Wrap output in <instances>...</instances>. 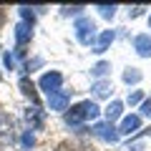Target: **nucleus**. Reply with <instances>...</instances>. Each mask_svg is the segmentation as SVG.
<instances>
[{
    "mask_svg": "<svg viewBox=\"0 0 151 151\" xmlns=\"http://www.w3.org/2000/svg\"><path fill=\"white\" fill-rule=\"evenodd\" d=\"M81 10H83V5H63V8H60L63 15H78Z\"/></svg>",
    "mask_w": 151,
    "mask_h": 151,
    "instance_id": "a211bd4d",
    "label": "nucleus"
},
{
    "mask_svg": "<svg viewBox=\"0 0 151 151\" xmlns=\"http://www.w3.org/2000/svg\"><path fill=\"white\" fill-rule=\"evenodd\" d=\"M20 15H23V23H28V25L33 28V23H35V15H33V10H30V8H25V5H23V8H20Z\"/></svg>",
    "mask_w": 151,
    "mask_h": 151,
    "instance_id": "dca6fc26",
    "label": "nucleus"
},
{
    "mask_svg": "<svg viewBox=\"0 0 151 151\" xmlns=\"http://www.w3.org/2000/svg\"><path fill=\"white\" fill-rule=\"evenodd\" d=\"M141 98H144V96H141V91H134V93H129V103H131V106L141 103Z\"/></svg>",
    "mask_w": 151,
    "mask_h": 151,
    "instance_id": "6ab92c4d",
    "label": "nucleus"
},
{
    "mask_svg": "<svg viewBox=\"0 0 151 151\" xmlns=\"http://www.w3.org/2000/svg\"><path fill=\"white\" fill-rule=\"evenodd\" d=\"M121 111H124V103H121V101H111V103H108V108H106V119H108V124H113V121L119 119Z\"/></svg>",
    "mask_w": 151,
    "mask_h": 151,
    "instance_id": "f8f14e48",
    "label": "nucleus"
},
{
    "mask_svg": "<svg viewBox=\"0 0 151 151\" xmlns=\"http://www.w3.org/2000/svg\"><path fill=\"white\" fill-rule=\"evenodd\" d=\"M25 119H28V124H30L33 129H40V126H43V111L38 106H33V108L25 111Z\"/></svg>",
    "mask_w": 151,
    "mask_h": 151,
    "instance_id": "9d476101",
    "label": "nucleus"
},
{
    "mask_svg": "<svg viewBox=\"0 0 151 151\" xmlns=\"http://www.w3.org/2000/svg\"><path fill=\"white\" fill-rule=\"evenodd\" d=\"M20 91L33 101V106H38V93H35V86H33L30 78H20Z\"/></svg>",
    "mask_w": 151,
    "mask_h": 151,
    "instance_id": "9b49d317",
    "label": "nucleus"
},
{
    "mask_svg": "<svg viewBox=\"0 0 151 151\" xmlns=\"http://www.w3.org/2000/svg\"><path fill=\"white\" fill-rule=\"evenodd\" d=\"M113 38H116V33H113V30H103L101 35H98L96 45H93V53H103V50L113 43Z\"/></svg>",
    "mask_w": 151,
    "mask_h": 151,
    "instance_id": "0eeeda50",
    "label": "nucleus"
},
{
    "mask_svg": "<svg viewBox=\"0 0 151 151\" xmlns=\"http://www.w3.org/2000/svg\"><path fill=\"white\" fill-rule=\"evenodd\" d=\"M40 63H43V60H40V58H35V60H30V63H28V70H30V68H38V65H40Z\"/></svg>",
    "mask_w": 151,
    "mask_h": 151,
    "instance_id": "b1692460",
    "label": "nucleus"
},
{
    "mask_svg": "<svg viewBox=\"0 0 151 151\" xmlns=\"http://www.w3.org/2000/svg\"><path fill=\"white\" fill-rule=\"evenodd\" d=\"M111 91H113V88H111V83H108V81H98L96 86H93V93H96L98 98H106V96H111Z\"/></svg>",
    "mask_w": 151,
    "mask_h": 151,
    "instance_id": "ddd939ff",
    "label": "nucleus"
},
{
    "mask_svg": "<svg viewBox=\"0 0 151 151\" xmlns=\"http://www.w3.org/2000/svg\"><path fill=\"white\" fill-rule=\"evenodd\" d=\"M108 70H111V65H108L106 60H101V63H96V65H93V70H91V73H93V76H106Z\"/></svg>",
    "mask_w": 151,
    "mask_h": 151,
    "instance_id": "f3484780",
    "label": "nucleus"
},
{
    "mask_svg": "<svg viewBox=\"0 0 151 151\" xmlns=\"http://www.w3.org/2000/svg\"><path fill=\"white\" fill-rule=\"evenodd\" d=\"M33 144H35L33 134H25V136H23V146H33Z\"/></svg>",
    "mask_w": 151,
    "mask_h": 151,
    "instance_id": "412c9836",
    "label": "nucleus"
},
{
    "mask_svg": "<svg viewBox=\"0 0 151 151\" xmlns=\"http://www.w3.org/2000/svg\"><path fill=\"white\" fill-rule=\"evenodd\" d=\"M96 10L101 13L103 18H108V20H111V18L116 15V5H96Z\"/></svg>",
    "mask_w": 151,
    "mask_h": 151,
    "instance_id": "2eb2a0df",
    "label": "nucleus"
},
{
    "mask_svg": "<svg viewBox=\"0 0 151 151\" xmlns=\"http://www.w3.org/2000/svg\"><path fill=\"white\" fill-rule=\"evenodd\" d=\"M48 103L53 111H68V103H70V93L68 91H58L53 96H48Z\"/></svg>",
    "mask_w": 151,
    "mask_h": 151,
    "instance_id": "39448f33",
    "label": "nucleus"
},
{
    "mask_svg": "<svg viewBox=\"0 0 151 151\" xmlns=\"http://www.w3.org/2000/svg\"><path fill=\"white\" fill-rule=\"evenodd\" d=\"M134 48L141 58H151V35H136L134 38Z\"/></svg>",
    "mask_w": 151,
    "mask_h": 151,
    "instance_id": "423d86ee",
    "label": "nucleus"
},
{
    "mask_svg": "<svg viewBox=\"0 0 151 151\" xmlns=\"http://www.w3.org/2000/svg\"><path fill=\"white\" fill-rule=\"evenodd\" d=\"M141 10H144V8H131L129 15H131V18H139V15H141Z\"/></svg>",
    "mask_w": 151,
    "mask_h": 151,
    "instance_id": "5701e85b",
    "label": "nucleus"
},
{
    "mask_svg": "<svg viewBox=\"0 0 151 151\" xmlns=\"http://www.w3.org/2000/svg\"><path fill=\"white\" fill-rule=\"evenodd\" d=\"M55 151H73V149H70L68 144H60V146H58V149H55Z\"/></svg>",
    "mask_w": 151,
    "mask_h": 151,
    "instance_id": "393cba45",
    "label": "nucleus"
},
{
    "mask_svg": "<svg viewBox=\"0 0 151 151\" xmlns=\"http://www.w3.org/2000/svg\"><path fill=\"white\" fill-rule=\"evenodd\" d=\"M93 35H96V25H93V20H91V18H78V20H76V38H78V43L91 45L93 43Z\"/></svg>",
    "mask_w": 151,
    "mask_h": 151,
    "instance_id": "f03ea898",
    "label": "nucleus"
},
{
    "mask_svg": "<svg viewBox=\"0 0 151 151\" xmlns=\"http://www.w3.org/2000/svg\"><path fill=\"white\" fill-rule=\"evenodd\" d=\"M124 81H126V83H139V81H141V73H139L136 68H129V70L124 73Z\"/></svg>",
    "mask_w": 151,
    "mask_h": 151,
    "instance_id": "4468645a",
    "label": "nucleus"
},
{
    "mask_svg": "<svg viewBox=\"0 0 151 151\" xmlns=\"http://www.w3.org/2000/svg\"><path fill=\"white\" fill-rule=\"evenodd\" d=\"M139 129H141V119L139 116H126V119L121 121V126H119L121 134H134V131H139Z\"/></svg>",
    "mask_w": 151,
    "mask_h": 151,
    "instance_id": "6e6552de",
    "label": "nucleus"
},
{
    "mask_svg": "<svg viewBox=\"0 0 151 151\" xmlns=\"http://www.w3.org/2000/svg\"><path fill=\"white\" fill-rule=\"evenodd\" d=\"M98 106L93 101H83V103H76L70 111H65V124L68 126H78L81 121L86 119H98Z\"/></svg>",
    "mask_w": 151,
    "mask_h": 151,
    "instance_id": "f257e3e1",
    "label": "nucleus"
},
{
    "mask_svg": "<svg viewBox=\"0 0 151 151\" xmlns=\"http://www.w3.org/2000/svg\"><path fill=\"white\" fill-rule=\"evenodd\" d=\"M3 60H5V65H8V68H13V63H15V58H13L10 53H5V55H3Z\"/></svg>",
    "mask_w": 151,
    "mask_h": 151,
    "instance_id": "4be33fe9",
    "label": "nucleus"
},
{
    "mask_svg": "<svg viewBox=\"0 0 151 151\" xmlns=\"http://www.w3.org/2000/svg\"><path fill=\"white\" fill-rule=\"evenodd\" d=\"M30 35H33V30H30L28 23H18L15 25V43L18 45H25L28 40H30Z\"/></svg>",
    "mask_w": 151,
    "mask_h": 151,
    "instance_id": "1a4fd4ad",
    "label": "nucleus"
},
{
    "mask_svg": "<svg viewBox=\"0 0 151 151\" xmlns=\"http://www.w3.org/2000/svg\"><path fill=\"white\" fill-rule=\"evenodd\" d=\"M149 25H151V15H149Z\"/></svg>",
    "mask_w": 151,
    "mask_h": 151,
    "instance_id": "a878e982",
    "label": "nucleus"
},
{
    "mask_svg": "<svg viewBox=\"0 0 151 151\" xmlns=\"http://www.w3.org/2000/svg\"><path fill=\"white\" fill-rule=\"evenodd\" d=\"M141 113H144V116H151V98L141 103Z\"/></svg>",
    "mask_w": 151,
    "mask_h": 151,
    "instance_id": "aec40b11",
    "label": "nucleus"
},
{
    "mask_svg": "<svg viewBox=\"0 0 151 151\" xmlns=\"http://www.w3.org/2000/svg\"><path fill=\"white\" fill-rule=\"evenodd\" d=\"M93 134L98 136V139H103V141H111V144H116V141H119V134H116V129H113L111 124H96L93 126Z\"/></svg>",
    "mask_w": 151,
    "mask_h": 151,
    "instance_id": "20e7f679",
    "label": "nucleus"
},
{
    "mask_svg": "<svg viewBox=\"0 0 151 151\" xmlns=\"http://www.w3.org/2000/svg\"><path fill=\"white\" fill-rule=\"evenodd\" d=\"M60 83H63V76H60L58 70H50V73H45L43 78H40V88H43L48 96H53V93L60 91Z\"/></svg>",
    "mask_w": 151,
    "mask_h": 151,
    "instance_id": "7ed1b4c3",
    "label": "nucleus"
}]
</instances>
